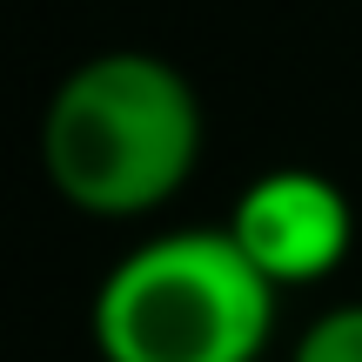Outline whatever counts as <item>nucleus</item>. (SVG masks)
<instances>
[{"label":"nucleus","mask_w":362,"mask_h":362,"mask_svg":"<svg viewBox=\"0 0 362 362\" xmlns=\"http://www.w3.org/2000/svg\"><path fill=\"white\" fill-rule=\"evenodd\" d=\"M40 161L88 215H148L202 161V101L161 54H94L54 88Z\"/></svg>","instance_id":"obj_1"},{"label":"nucleus","mask_w":362,"mask_h":362,"mask_svg":"<svg viewBox=\"0 0 362 362\" xmlns=\"http://www.w3.org/2000/svg\"><path fill=\"white\" fill-rule=\"evenodd\" d=\"M282 288L235 248L228 228L155 235L107 269L94 342L107 362H255Z\"/></svg>","instance_id":"obj_2"},{"label":"nucleus","mask_w":362,"mask_h":362,"mask_svg":"<svg viewBox=\"0 0 362 362\" xmlns=\"http://www.w3.org/2000/svg\"><path fill=\"white\" fill-rule=\"evenodd\" d=\"M228 235L275 288H302V282H322L349 255L356 221H349V202H342L336 181H322L309 168H275L242 188Z\"/></svg>","instance_id":"obj_3"},{"label":"nucleus","mask_w":362,"mask_h":362,"mask_svg":"<svg viewBox=\"0 0 362 362\" xmlns=\"http://www.w3.org/2000/svg\"><path fill=\"white\" fill-rule=\"evenodd\" d=\"M296 362H362V302L315 315L309 336L296 342Z\"/></svg>","instance_id":"obj_4"}]
</instances>
